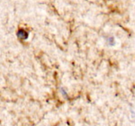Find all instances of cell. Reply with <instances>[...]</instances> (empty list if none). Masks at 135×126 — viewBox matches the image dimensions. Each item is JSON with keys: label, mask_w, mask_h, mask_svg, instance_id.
<instances>
[{"label": "cell", "mask_w": 135, "mask_h": 126, "mask_svg": "<svg viewBox=\"0 0 135 126\" xmlns=\"http://www.w3.org/2000/svg\"><path fill=\"white\" fill-rule=\"evenodd\" d=\"M17 37L21 39H26L28 37V33L24 29H20L17 32Z\"/></svg>", "instance_id": "obj_1"}]
</instances>
